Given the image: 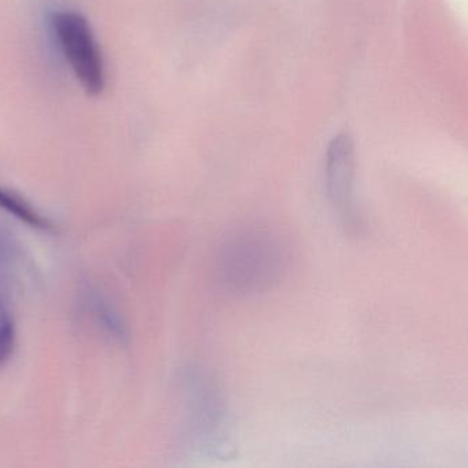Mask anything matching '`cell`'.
<instances>
[{
  "mask_svg": "<svg viewBox=\"0 0 468 468\" xmlns=\"http://www.w3.org/2000/svg\"><path fill=\"white\" fill-rule=\"evenodd\" d=\"M284 260L283 246L272 232L262 229L238 231L221 248V283L237 294L264 292L281 278Z\"/></svg>",
  "mask_w": 468,
  "mask_h": 468,
  "instance_id": "6da1fadb",
  "label": "cell"
},
{
  "mask_svg": "<svg viewBox=\"0 0 468 468\" xmlns=\"http://www.w3.org/2000/svg\"><path fill=\"white\" fill-rule=\"evenodd\" d=\"M51 23L65 58L84 91L91 97L102 94L105 67L89 21L80 13L64 10L54 13Z\"/></svg>",
  "mask_w": 468,
  "mask_h": 468,
  "instance_id": "7a4b0ae2",
  "label": "cell"
},
{
  "mask_svg": "<svg viewBox=\"0 0 468 468\" xmlns=\"http://www.w3.org/2000/svg\"><path fill=\"white\" fill-rule=\"evenodd\" d=\"M325 182L328 198L344 220H353V182H355V157L352 142L347 136H339L331 144L325 164Z\"/></svg>",
  "mask_w": 468,
  "mask_h": 468,
  "instance_id": "3957f363",
  "label": "cell"
},
{
  "mask_svg": "<svg viewBox=\"0 0 468 468\" xmlns=\"http://www.w3.org/2000/svg\"><path fill=\"white\" fill-rule=\"evenodd\" d=\"M0 209H4L5 212L10 213L18 220L24 221L34 229H51L50 221L43 218L31 204H28L21 197L16 196L12 191L5 190V188H0Z\"/></svg>",
  "mask_w": 468,
  "mask_h": 468,
  "instance_id": "277c9868",
  "label": "cell"
},
{
  "mask_svg": "<svg viewBox=\"0 0 468 468\" xmlns=\"http://www.w3.org/2000/svg\"><path fill=\"white\" fill-rule=\"evenodd\" d=\"M16 346V325L9 312L0 309V367L12 357Z\"/></svg>",
  "mask_w": 468,
  "mask_h": 468,
  "instance_id": "5b68a950",
  "label": "cell"
}]
</instances>
